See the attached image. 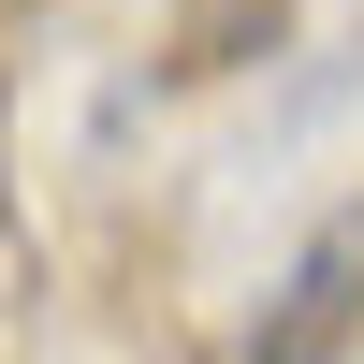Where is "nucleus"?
<instances>
[{
	"label": "nucleus",
	"instance_id": "1",
	"mask_svg": "<svg viewBox=\"0 0 364 364\" xmlns=\"http://www.w3.org/2000/svg\"><path fill=\"white\" fill-rule=\"evenodd\" d=\"M350 350H364V190L291 248V277L262 291V321H248L233 364H350Z\"/></svg>",
	"mask_w": 364,
	"mask_h": 364
}]
</instances>
